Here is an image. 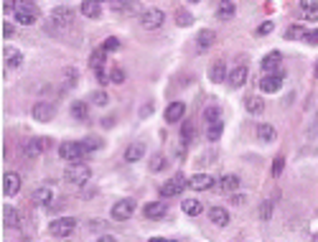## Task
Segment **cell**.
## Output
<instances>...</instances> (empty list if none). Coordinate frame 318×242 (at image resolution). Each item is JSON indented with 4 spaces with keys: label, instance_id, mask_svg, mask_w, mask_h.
Here are the masks:
<instances>
[{
    "label": "cell",
    "instance_id": "cell-1",
    "mask_svg": "<svg viewBox=\"0 0 318 242\" xmlns=\"http://www.w3.org/2000/svg\"><path fill=\"white\" fill-rule=\"evenodd\" d=\"M13 15H15V21L21 26H33L38 21V10H36V5L31 0H18V8H15Z\"/></svg>",
    "mask_w": 318,
    "mask_h": 242
},
{
    "label": "cell",
    "instance_id": "cell-2",
    "mask_svg": "<svg viewBox=\"0 0 318 242\" xmlns=\"http://www.w3.org/2000/svg\"><path fill=\"white\" fill-rule=\"evenodd\" d=\"M89 178H92V168H89L87 163L74 161L66 168V181H69V184H87Z\"/></svg>",
    "mask_w": 318,
    "mask_h": 242
},
{
    "label": "cell",
    "instance_id": "cell-3",
    "mask_svg": "<svg viewBox=\"0 0 318 242\" xmlns=\"http://www.w3.org/2000/svg\"><path fill=\"white\" fill-rule=\"evenodd\" d=\"M163 21H166V13H163L161 8H145V10L140 13V26H143V28H148V31L161 28V26H163Z\"/></svg>",
    "mask_w": 318,
    "mask_h": 242
},
{
    "label": "cell",
    "instance_id": "cell-4",
    "mask_svg": "<svg viewBox=\"0 0 318 242\" xmlns=\"http://www.w3.org/2000/svg\"><path fill=\"white\" fill-rule=\"evenodd\" d=\"M74 230H76V219H74V217H62V219H54V222L49 225V232H51L54 237H69Z\"/></svg>",
    "mask_w": 318,
    "mask_h": 242
},
{
    "label": "cell",
    "instance_id": "cell-5",
    "mask_svg": "<svg viewBox=\"0 0 318 242\" xmlns=\"http://www.w3.org/2000/svg\"><path fill=\"white\" fill-rule=\"evenodd\" d=\"M31 115H33V120H36V123H51V120H54V115H56V107H54V102L41 99V102H36V105H33Z\"/></svg>",
    "mask_w": 318,
    "mask_h": 242
},
{
    "label": "cell",
    "instance_id": "cell-6",
    "mask_svg": "<svg viewBox=\"0 0 318 242\" xmlns=\"http://www.w3.org/2000/svg\"><path fill=\"white\" fill-rule=\"evenodd\" d=\"M59 156H62L64 161H82L87 153H84L82 140H71V143H62L59 146Z\"/></svg>",
    "mask_w": 318,
    "mask_h": 242
},
{
    "label": "cell",
    "instance_id": "cell-7",
    "mask_svg": "<svg viewBox=\"0 0 318 242\" xmlns=\"http://www.w3.org/2000/svg\"><path fill=\"white\" fill-rule=\"evenodd\" d=\"M186 186H189L186 176H184V173H176L171 181H166V184L161 186V194H163V196H178Z\"/></svg>",
    "mask_w": 318,
    "mask_h": 242
},
{
    "label": "cell",
    "instance_id": "cell-8",
    "mask_svg": "<svg viewBox=\"0 0 318 242\" xmlns=\"http://www.w3.org/2000/svg\"><path fill=\"white\" fill-rule=\"evenodd\" d=\"M49 21H51V26H56V28H69L71 21H74V10L66 8V5H59V8H54V13H51Z\"/></svg>",
    "mask_w": 318,
    "mask_h": 242
},
{
    "label": "cell",
    "instance_id": "cell-9",
    "mask_svg": "<svg viewBox=\"0 0 318 242\" xmlns=\"http://www.w3.org/2000/svg\"><path fill=\"white\" fill-rule=\"evenodd\" d=\"M132 212H135V201H132V199H120L117 204H112V217H115L117 222L130 219Z\"/></svg>",
    "mask_w": 318,
    "mask_h": 242
},
{
    "label": "cell",
    "instance_id": "cell-10",
    "mask_svg": "<svg viewBox=\"0 0 318 242\" xmlns=\"http://www.w3.org/2000/svg\"><path fill=\"white\" fill-rule=\"evenodd\" d=\"M46 148H49V140L46 138H31L23 146V153H26V158H38L41 153H46Z\"/></svg>",
    "mask_w": 318,
    "mask_h": 242
},
{
    "label": "cell",
    "instance_id": "cell-11",
    "mask_svg": "<svg viewBox=\"0 0 318 242\" xmlns=\"http://www.w3.org/2000/svg\"><path fill=\"white\" fill-rule=\"evenodd\" d=\"M18 191H21V176L15 171H8L3 176V194L5 196H15Z\"/></svg>",
    "mask_w": 318,
    "mask_h": 242
},
{
    "label": "cell",
    "instance_id": "cell-12",
    "mask_svg": "<svg viewBox=\"0 0 318 242\" xmlns=\"http://www.w3.org/2000/svg\"><path fill=\"white\" fill-rule=\"evenodd\" d=\"M184 115H186V102H171L168 107H166V123H181L184 120Z\"/></svg>",
    "mask_w": 318,
    "mask_h": 242
},
{
    "label": "cell",
    "instance_id": "cell-13",
    "mask_svg": "<svg viewBox=\"0 0 318 242\" xmlns=\"http://www.w3.org/2000/svg\"><path fill=\"white\" fill-rule=\"evenodd\" d=\"M166 212H168V204H163V201H148V204L143 207V214H145L148 219H163Z\"/></svg>",
    "mask_w": 318,
    "mask_h": 242
},
{
    "label": "cell",
    "instance_id": "cell-14",
    "mask_svg": "<svg viewBox=\"0 0 318 242\" xmlns=\"http://www.w3.org/2000/svg\"><path fill=\"white\" fill-rule=\"evenodd\" d=\"M79 13L84 15V18H100L102 15V3L100 0H82V5H79Z\"/></svg>",
    "mask_w": 318,
    "mask_h": 242
},
{
    "label": "cell",
    "instance_id": "cell-15",
    "mask_svg": "<svg viewBox=\"0 0 318 242\" xmlns=\"http://www.w3.org/2000/svg\"><path fill=\"white\" fill-rule=\"evenodd\" d=\"M283 82H285V79H283V74H277V72H275V74H265L262 82H260V89L272 94V92H277V89L283 87Z\"/></svg>",
    "mask_w": 318,
    "mask_h": 242
},
{
    "label": "cell",
    "instance_id": "cell-16",
    "mask_svg": "<svg viewBox=\"0 0 318 242\" xmlns=\"http://www.w3.org/2000/svg\"><path fill=\"white\" fill-rule=\"evenodd\" d=\"M189 186L193 189V191H206V189L214 186V178H211L209 173H196V176H191L189 178Z\"/></svg>",
    "mask_w": 318,
    "mask_h": 242
},
{
    "label": "cell",
    "instance_id": "cell-17",
    "mask_svg": "<svg viewBox=\"0 0 318 242\" xmlns=\"http://www.w3.org/2000/svg\"><path fill=\"white\" fill-rule=\"evenodd\" d=\"M280 62H283V54H280V51H270V54L262 59V72H265V74H275L277 67H280Z\"/></svg>",
    "mask_w": 318,
    "mask_h": 242
},
{
    "label": "cell",
    "instance_id": "cell-18",
    "mask_svg": "<svg viewBox=\"0 0 318 242\" xmlns=\"http://www.w3.org/2000/svg\"><path fill=\"white\" fill-rule=\"evenodd\" d=\"M227 77H229L227 64H224V62H214V64H211V69H209V79L216 82V84H222V82H227Z\"/></svg>",
    "mask_w": 318,
    "mask_h": 242
},
{
    "label": "cell",
    "instance_id": "cell-19",
    "mask_svg": "<svg viewBox=\"0 0 318 242\" xmlns=\"http://www.w3.org/2000/svg\"><path fill=\"white\" fill-rule=\"evenodd\" d=\"M3 59H5V64H8L10 69H15V67H21L23 54H21L18 49H13V46H5V49H3Z\"/></svg>",
    "mask_w": 318,
    "mask_h": 242
},
{
    "label": "cell",
    "instance_id": "cell-20",
    "mask_svg": "<svg viewBox=\"0 0 318 242\" xmlns=\"http://www.w3.org/2000/svg\"><path fill=\"white\" fill-rule=\"evenodd\" d=\"M219 189H222L224 194H234V191L240 189V176H234V173L222 176V178H219Z\"/></svg>",
    "mask_w": 318,
    "mask_h": 242
},
{
    "label": "cell",
    "instance_id": "cell-21",
    "mask_svg": "<svg viewBox=\"0 0 318 242\" xmlns=\"http://www.w3.org/2000/svg\"><path fill=\"white\" fill-rule=\"evenodd\" d=\"M51 201H54V191H51L49 186H38V189L33 191V204L46 207V204H51Z\"/></svg>",
    "mask_w": 318,
    "mask_h": 242
},
{
    "label": "cell",
    "instance_id": "cell-22",
    "mask_svg": "<svg viewBox=\"0 0 318 242\" xmlns=\"http://www.w3.org/2000/svg\"><path fill=\"white\" fill-rule=\"evenodd\" d=\"M209 219H211L216 227H227V225H229V212L222 209V207H211V209H209Z\"/></svg>",
    "mask_w": 318,
    "mask_h": 242
},
{
    "label": "cell",
    "instance_id": "cell-23",
    "mask_svg": "<svg viewBox=\"0 0 318 242\" xmlns=\"http://www.w3.org/2000/svg\"><path fill=\"white\" fill-rule=\"evenodd\" d=\"M275 135H277V133H275V128H272L270 123H260V125H257V140H260V143H272Z\"/></svg>",
    "mask_w": 318,
    "mask_h": 242
},
{
    "label": "cell",
    "instance_id": "cell-24",
    "mask_svg": "<svg viewBox=\"0 0 318 242\" xmlns=\"http://www.w3.org/2000/svg\"><path fill=\"white\" fill-rule=\"evenodd\" d=\"M214 41H216V33H214L211 28H204V31H198V36H196V46H198V49H209V46H214Z\"/></svg>",
    "mask_w": 318,
    "mask_h": 242
},
{
    "label": "cell",
    "instance_id": "cell-25",
    "mask_svg": "<svg viewBox=\"0 0 318 242\" xmlns=\"http://www.w3.org/2000/svg\"><path fill=\"white\" fill-rule=\"evenodd\" d=\"M227 82H229L234 89H240V87L247 82V69H245V67H237V69H232V72H229V77H227Z\"/></svg>",
    "mask_w": 318,
    "mask_h": 242
},
{
    "label": "cell",
    "instance_id": "cell-26",
    "mask_svg": "<svg viewBox=\"0 0 318 242\" xmlns=\"http://www.w3.org/2000/svg\"><path fill=\"white\" fill-rule=\"evenodd\" d=\"M143 156H145V146H143V143H132V146H127V151H125V161L127 163H137Z\"/></svg>",
    "mask_w": 318,
    "mask_h": 242
},
{
    "label": "cell",
    "instance_id": "cell-27",
    "mask_svg": "<svg viewBox=\"0 0 318 242\" xmlns=\"http://www.w3.org/2000/svg\"><path fill=\"white\" fill-rule=\"evenodd\" d=\"M71 117H74V120H87V117H89V105L82 102V99L71 102Z\"/></svg>",
    "mask_w": 318,
    "mask_h": 242
},
{
    "label": "cell",
    "instance_id": "cell-28",
    "mask_svg": "<svg viewBox=\"0 0 318 242\" xmlns=\"http://www.w3.org/2000/svg\"><path fill=\"white\" fill-rule=\"evenodd\" d=\"M222 133H224V120H216V123L206 125V138H209V143H216V140L222 138Z\"/></svg>",
    "mask_w": 318,
    "mask_h": 242
},
{
    "label": "cell",
    "instance_id": "cell-29",
    "mask_svg": "<svg viewBox=\"0 0 318 242\" xmlns=\"http://www.w3.org/2000/svg\"><path fill=\"white\" fill-rule=\"evenodd\" d=\"M3 225L5 227H18L21 225V217H18V212L10 204H5V209H3Z\"/></svg>",
    "mask_w": 318,
    "mask_h": 242
},
{
    "label": "cell",
    "instance_id": "cell-30",
    "mask_svg": "<svg viewBox=\"0 0 318 242\" xmlns=\"http://www.w3.org/2000/svg\"><path fill=\"white\" fill-rule=\"evenodd\" d=\"M245 107H247L250 115H260V112L265 110V102H262L260 97H247V99H245Z\"/></svg>",
    "mask_w": 318,
    "mask_h": 242
},
{
    "label": "cell",
    "instance_id": "cell-31",
    "mask_svg": "<svg viewBox=\"0 0 318 242\" xmlns=\"http://www.w3.org/2000/svg\"><path fill=\"white\" fill-rule=\"evenodd\" d=\"M184 212H186L189 217H198V214L204 212V207H201L198 199H186V201H184Z\"/></svg>",
    "mask_w": 318,
    "mask_h": 242
},
{
    "label": "cell",
    "instance_id": "cell-32",
    "mask_svg": "<svg viewBox=\"0 0 318 242\" xmlns=\"http://www.w3.org/2000/svg\"><path fill=\"white\" fill-rule=\"evenodd\" d=\"M232 15H234V3L224 0V3L219 5V10H216V18H219V21H229Z\"/></svg>",
    "mask_w": 318,
    "mask_h": 242
},
{
    "label": "cell",
    "instance_id": "cell-33",
    "mask_svg": "<svg viewBox=\"0 0 318 242\" xmlns=\"http://www.w3.org/2000/svg\"><path fill=\"white\" fill-rule=\"evenodd\" d=\"M92 105H97V107H105L107 102H110V94L105 92V89H97V92H92Z\"/></svg>",
    "mask_w": 318,
    "mask_h": 242
},
{
    "label": "cell",
    "instance_id": "cell-34",
    "mask_svg": "<svg viewBox=\"0 0 318 242\" xmlns=\"http://www.w3.org/2000/svg\"><path fill=\"white\" fill-rule=\"evenodd\" d=\"M204 120H206V125H211V123H216V120H222V112H219V107H206L204 110Z\"/></svg>",
    "mask_w": 318,
    "mask_h": 242
},
{
    "label": "cell",
    "instance_id": "cell-35",
    "mask_svg": "<svg viewBox=\"0 0 318 242\" xmlns=\"http://www.w3.org/2000/svg\"><path fill=\"white\" fill-rule=\"evenodd\" d=\"M105 54H107L105 49H97V51L92 54V62H89L92 69H102V67H105Z\"/></svg>",
    "mask_w": 318,
    "mask_h": 242
},
{
    "label": "cell",
    "instance_id": "cell-36",
    "mask_svg": "<svg viewBox=\"0 0 318 242\" xmlns=\"http://www.w3.org/2000/svg\"><path fill=\"white\" fill-rule=\"evenodd\" d=\"M163 168H166V156H163V153H155V156L150 158V171L158 173V171H163Z\"/></svg>",
    "mask_w": 318,
    "mask_h": 242
},
{
    "label": "cell",
    "instance_id": "cell-37",
    "mask_svg": "<svg viewBox=\"0 0 318 242\" xmlns=\"http://www.w3.org/2000/svg\"><path fill=\"white\" fill-rule=\"evenodd\" d=\"M176 23H178L181 28H186V26H191V23H193V15H191V13H186V10H176Z\"/></svg>",
    "mask_w": 318,
    "mask_h": 242
},
{
    "label": "cell",
    "instance_id": "cell-38",
    "mask_svg": "<svg viewBox=\"0 0 318 242\" xmlns=\"http://www.w3.org/2000/svg\"><path fill=\"white\" fill-rule=\"evenodd\" d=\"M82 146H84V153H92V151L102 148V140L100 138H89V140H82Z\"/></svg>",
    "mask_w": 318,
    "mask_h": 242
},
{
    "label": "cell",
    "instance_id": "cell-39",
    "mask_svg": "<svg viewBox=\"0 0 318 242\" xmlns=\"http://www.w3.org/2000/svg\"><path fill=\"white\" fill-rule=\"evenodd\" d=\"M127 79V74H125V69H120V67H115L112 72H110V82L112 84H123V82Z\"/></svg>",
    "mask_w": 318,
    "mask_h": 242
},
{
    "label": "cell",
    "instance_id": "cell-40",
    "mask_svg": "<svg viewBox=\"0 0 318 242\" xmlns=\"http://www.w3.org/2000/svg\"><path fill=\"white\" fill-rule=\"evenodd\" d=\"M303 36H306V31H303L301 26H290V28L285 31V38H288V41H293V38H303Z\"/></svg>",
    "mask_w": 318,
    "mask_h": 242
},
{
    "label": "cell",
    "instance_id": "cell-41",
    "mask_svg": "<svg viewBox=\"0 0 318 242\" xmlns=\"http://www.w3.org/2000/svg\"><path fill=\"white\" fill-rule=\"evenodd\" d=\"M102 49L105 51H117V49H123V44H120V38H115V36H110L105 44H102Z\"/></svg>",
    "mask_w": 318,
    "mask_h": 242
},
{
    "label": "cell",
    "instance_id": "cell-42",
    "mask_svg": "<svg viewBox=\"0 0 318 242\" xmlns=\"http://www.w3.org/2000/svg\"><path fill=\"white\" fill-rule=\"evenodd\" d=\"M270 217H272V204H270V201H262V204H260V219L267 222Z\"/></svg>",
    "mask_w": 318,
    "mask_h": 242
},
{
    "label": "cell",
    "instance_id": "cell-43",
    "mask_svg": "<svg viewBox=\"0 0 318 242\" xmlns=\"http://www.w3.org/2000/svg\"><path fill=\"white\" fill-rule=\"evenodd\" d=\"M181 138H184L186 143L193 140V125H191V123H184V128H181Z\"/></svg>",
    "mask_w": 318,
    "mask_h": 242
},
{
    "label": "cell",
    "instance_id": "cell-44",
    "mask_svg": "<svg viewBox=\"0 0 318 242\" xmlns=\"http://www.w3.org/2000/svg\"><path fill=\"white\" fill-rule=\"evenodd\" d=\"M283 168H285V158H283V156H277V158L272 161V176H280V173H283Z\"/></svg>",
    "mask_w": 318,
    "mask_h": 242
},
{
    "label": "cell",
    "instance_id": "cell-45",
    "mask_svg": "<svg viewBox=\"0 0 318 242\" xmlns=\"http://www.w3.org/2000/svg\"><path fill=\"white\" fill-rule=\"evenodd\" d=\"M64 79H66V87H74V84H76V69L69 67V69L64 72Z\"/></svg>",
    "mask_w": 318,
    "mask_h": 242
},
{
    "label": "cell",
    "instance_id": "cell-46",
    "mask_svg": "<svg viewBox=\"0 0 318 242\" xmlns=\"http://www.w3.org/2000/svg\"><path fill=\"white\" fill-rule=\"evenodd\" d=\"M306 44H311V46H318V28H313V31H306Z\"/></svg>",
    "mask_w": 318,
    "mask_h": 242
},
{
    "label": "cell",
    "instance_id": "cell-47",
    "mask_svg": "<svg viewBox=\"0 0 318 242\" xmlns=\"http://www.w3.org/2000/svg\"><path fill=\"white\" fill-rule=\"evenodd\" d=\"M272 28H275V23H272V21H265V23H260V28H257V33H260V36H265V33H270Z\"/></svg>",
    "mask_w": 318,
    "mask_h": 242
},
{
    "label": "cell",
    "instance_id": "cell-48",
    "mask_svg": "<svg viewBox=\"0 0 318 242\" xmlns=\"http://www.w3.org/2000/svg\"><path fill=\"white\" fill-rule=\"evenodd\" d=\"M94 74H97V82H100V84H107V82H110V74L105 72V67H102V69H94Z\"/></svg>",
    "mask_w": 318,
    "mask_h": 242
},
{
    "label": "cell",
    "instance_id": "cell-49",
    "mask_svg": "<svg viewBox=\"0 0 318 242\" xmlns=\"http://www.w3.org/2000/svg\"><path fill=\"white\" fill-rule=\"evenodd\" d=\"M15 8H18V0H3V10L5 13H15Z\"/></svg>",
    "mask_w": 318,
    "mask_h": 242
},
{
    "label": "cell",
    "instance_id": "cell-50",
    "mask_svg": "<svg viewBox=\"0 0 318 242\" xmlns=\"http://www.w3.org/2000/svg\"><path fill=\"white\" fill-rule=\"evenodd\" d=\"M303 10H318V0H301Z\"/></svg>",
    "mask_w": 318,
    "mask_h": 242
},
{
    "label": "cell",
    "instance_id": "cell-51",
    "mask_svg": "<svg viewBox=\"0 0 318 242\" xmlns=\"http://www.w3.org/2000/svg\"><path fill=\"white\" fill-rule=\"evenodd\" d=\"M13 31H15V26L5 21V23H3V36H5V38H10V36H13Z\"/></svg>",
    "mask_w": 318,
    "mask_h": 242
},
{
    "label": "cell",
    "instance_id": "cell-52",
    "mask_svg": "<svg viewBox=\"0 0 318 242\" xmlns=\"http://www.w3.org/2000/svg\"><path fill=\"white\" fill-rule=\"evenodd\" d=\"M306 21H318V10H306Z\"/></svg>",
    "mask_w": 318,
    "mask_h": 242
},
{
    "label": "cell",
    "instance_id": "cell-53",
    "mask_svg": "<svg viewBox=\"0 0 318 242\" xmlns=\"http://www.w3.org/2000/svg\"><path fill=\"white\" fill-rule=\"evenodd\" d=\"M97 242H117V240H115L112 235H102V237H100V240H97Z\"/></svg>",
    "mask_w": 318,
    "mask_h": 242
},
{
    "label": "cell",
    "instance_id": "cell-54",
    "mask_svg": "<svg viewBox=\"0 0 318 242\" xmlns=\"http://www.w3.org/2000/svg\"><path fill=\"white\" fill-rule=\"evenodd\" d=\"M150 112H153V105H145V107L140 110V115H150Z\"/></svg>",
    "mask_w": 318,
    "mask_h": 242
},
{
    "label": "cell",
    "instance_id": "cell-55",
    "mask_svg": "<svg viewBox=\"0 0 318 242\" xmlns=\"http://www.w3.org/2000/svg\"><path fill=\"white\" fill-rule=\"evenodd\" d=\"M148 242H168V240H163V237H153V240H148Z\"/></svg>",
    "mask_w": 318,
    "mask_h": 242
},
{
    "label": "cell",
    "instance_id": "cell-56",
    "mask_svg": "<svg viewBox=\"0 0 318 242\" xmlns=\"http://www.w3.org/2000/svg\"><path fill=\"white\" fill-rule=\"evenodd\" d=\"M100 3H115V0H100Z\"/></svg>",
    "mask_w": 318,
    "mask_h": 242
},
{
    "label": "cell",
    "instance_id": "cell-57",
    "mask_svg": "<svg viewBox=\"0 0 318 242\" xmlns=\"http://www.w3.org/2000/svg\"><path fill=\"white\" fill-rule=\"evenodd\" d=\"M313 242H318V232H316V235H313Z\"/></svg>",
    "mask_w": 318,
    "mask_h": 242
},
{
    "label": "cell",
    "instance_id": "cell-58",
    "mask_svg": "<svg viewBox=\"0 0 318 242\" xmlns=\"http://www.w3.org/2000/svg\"><path fill=\"white\" fill-rule=\"evenodd\" d=\"M316 77H318V64H316Z\"/></svg>",
    "mask_w": 318,
    "mask_h": 242
},
{
    "label": "cell",
    "instance_id": "cell-59",
    "mask_svg": "<svg viewBox=\"0 0 318 242\" xmlns=\"http://www.w3.org/2000/svg\"><path fill=\"white\" fill-rule=\"evenodd\" d=\"M189 3H198V0H189Z\"/></svg>",
    "mask_w": 318,
    "mask_h": 242
},
{
    "label": "cell",
    "instance_id": "cell-60",
    "mask_svg": "<svg viewBox=\"0 0 318 242\" xmlns=\"http://www.w3.org/2000/svg\"><path fill=\"white\" fill-rule=\"evenodd\" d=\"M168 242H178V240H168Z\"/></svg>",
    "mask_w": 318,
    "mask_h": 242
}]
</instances>
